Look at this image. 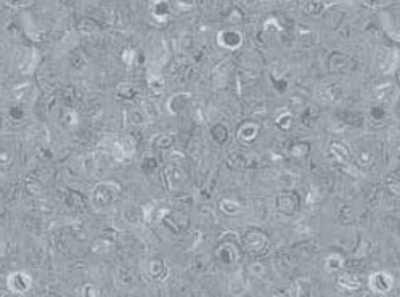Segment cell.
Segmentation results:
<instances>
[{"label":"cell","instance_id":"obj_1","mask_svg":"<svg viewBox=\"0 0 400 297\" xmlns=\"http://www.w3.org/2000/svg\"><path fill=\"white\" fill-rule=\"evenodd\" d=\"M268 246H270V241H268L267 235L262 232L251 230V232L244 235V247H246V251L249 254H254V255L265 254Z\"/></svg>","mask_w":400,"mask_h":297},{"label":"cell","instance_id":"obj_2","mask_svg":"<svg viewBox=\"0 0 400 297\" xmlns=\"http://www.w3.org/2000/svg\"><path fill=\"white\" fill-rule=\"evenodd\" d=\"M278 209L283 214H294L299 209V197L292 196V194L280 196V200H278Z\"/></svg>","mask_w":400,"mask_h":297}]
</instances>
